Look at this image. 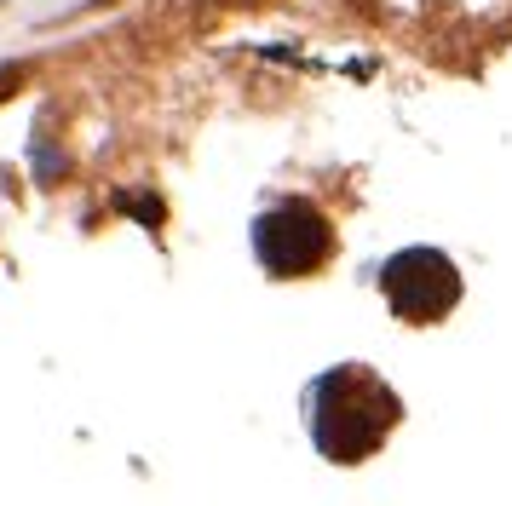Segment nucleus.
<instances>
[{
	"instance_id": "1",
	"label": "nucleus",
	"mask_w": 512,
	"mask_h": 506,
	"mask_svg": "<svg viewBox=\"0 0 512 506\" xmlns=\"http://www.w3.org/2000/svg\"><path fill=\"white\" fill-rule=\"evenodd\" d=\"M397 420H403V397L369 363L323 368L305 386V432L317 443V455L334 466H363L369 455H380Z\"/></svg>"
},
{
	"instance_id": "2",
	"label": "nucleus",
	"mask_w": 512,
	"mask_h": 506,
	"mask_svg": "<svg viewBox=\"0 0 512 506\" xmlns=\"http://www.w3.org/2000/svg\"><path fill=\"white\" fill-rule=\"evenodd\" d=\"M340 248V236L328 225L323 207L300 202V196H288V202H271L265 213L254 219V259L265 276H277V282H300V276H317L334 259Z\"/></svg>"
},
{
	"instance_id": "3",
	"label": "nucleus",
	"mask_w": 512,
	"mask_h": 506,
	"mask_svg": "<svg viewBox=\"0 0 512 506\" xmlns=\"http://www.w3.org/2000/svg\"><path fill=\"white\" fill-rule=\"evenodd\" d=\"M380 294H386L397 322L432 328V322H443L461 305V271L438 248H403L380 265Z\"/></svg>"
},
{
	"instance_id": "4",
	"label": "nucleus",
	"mask_w": 512,
	"mask_h": 506,
	"mask_svg": "<svg viewBox=\"0 0 512 506\" xmlns=\"http://www.w3.org/2000/svg\"><path fill=\"white\" fill-rule=\"evenodd\" d=\"M18 81H24V69H18V64H0V98H12V87H18Z\"/></svg>"
}]
</instances>
